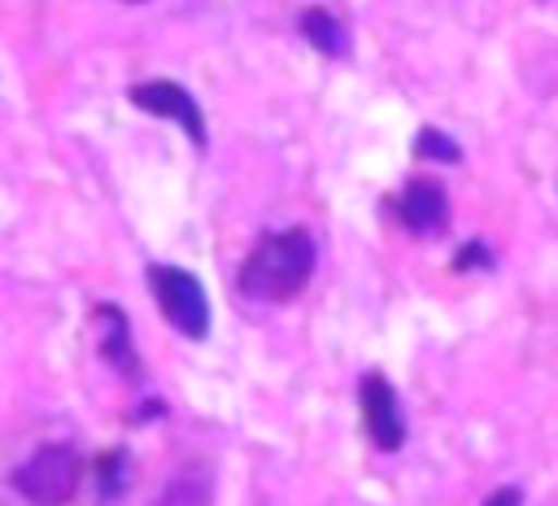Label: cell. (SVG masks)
I'll return each instance as SVG.
<instances>
[{"label": "cell", "instance_id": "6da1fadb", "mask_svg": "<svg viewBox=\"0 0 558 506\" xmlns=\"http://www.w3.org/2000/svg\"><path fill=\"white\" fill-rule=\"evenodd\" d=\"M314 257H318V249H314V236H310V231H301V227L266 231V236L253 244V253L244 257L235 284H240L244 297L279 305V301H292V297L310 284Z\"/></svg>", "mask_w": 558, "mask_h": 506}, {"label": "cell", "instance_id": "7a4b0ae2", "mask_svg": "<svg viewBox=\"0 0 558 506\" xmlns=\"http://www.w3.org/2000/svg\"><path fill=\"white\" fill-rule=\"evenodd\" d=\"M83 480V458L74 445H61V441H48L39 445L26 462L13 467L9 484L31 502V506H65L74 497Z\"/></svg>", "mask_w": 558, "mask_h": 506}, {"label": "cell", "instance_id": "3957f363", "mask_svg": "<svg viewBox=\"0 0 558 506\" xmlns=\"http://www.w3.org/2000/svg\"><path fill=\"white\" fill-rule=\"evenodd\" d=\"M148 288H153V297H157V305L174 332H183L187 340L209 336V297L192 270L157 262V266H148Z\"/></svg>", "mask_w": 558, "mask_h": 506}, {"label": "cell", "instance_id": "277c9868", "mask_svg": "<svg viewBox=\"0 0 558 506\" xmlns=\"http://www.w3.org/2000/svg\"><path fill=\"white\" fill-rule=\"evenodd\" d=\"M357 393H362V423H366V436L375 441V449H384V454L401 449L405 445V419H401L392 384L379 371H366Z\"/></svg>", "mask_w": 558, "mask_h": 506}, {"label": "cell", "instance_id": "5b68a950", "mask_svg": "<svg viewBox=\"0 0 558 506\" xmlns=\"http://www.w3.org/2000/svg\"><path fill=\"white\" fill-rule=\"evenodd\" d=\"M131 105H140L144 113H157V118H170L179 122L192 144H205V118H201V105L174 83V79H153V83H135L131 92Z\"/></svg>", "mask_w": 558, "mask_h": 506}, {"label": "cell", "instance_id": "8992f818", "mask_svg": "<svg viewBox=\"0 0 558 506\" xmlns=\"http://www.w3.org/2000/svg\"><path fill=\"white\" fill-rule=\"evenodd\" d=\"M392 209H397L401 227L414 231V236H440V231H445V218H449L445 188H440L436 179H427V174L410 179V183L401 188V196H397Z\"/></svg>", "mask_w": 558, "mask_h": 506}, {"label": "cell", "instance_id": "52a82bcc", "mask_svg": "<svg viewBox=\"0 0 558 506\" xmlns=\"http://www.w3.org/2000/svg\"><path fill=\"white\" fill-rule=\"evenodd\" d=\"M209 502H214V471L201 458L183 462L161 489V506H209Z\"/></svg>", "mask_w": 558, "mask_h": 506}, {"label": "cell", "instance_id": "ba28073f", "mask_svg": "<svg viewBox=\"0 0 558 506\" xmlns=\"http://www.w3.org/2000/svg\"><path fill=\"white\" fill-rule=\"evenodd\" d=\"M301 35L318 48V52H327V57H344L349 52V39H344V26H340V17L331 13V9H305L301 13Z\"/></svg>", "mask_w": 558, "mask_h": 506}, {"label": "cell", "instance_id": "9c48e42d", "mask_svg": "<svg viewBox=\"0 0 558 506\" xmlns=\"http://www.w3.org/2000/svg\"><path fill=\"white\" fill-rule=\"evenodd\" d=\"M100 318H105V345H100V353L126 375V380H140V366H135V349H131V336H126V318L113 310V305H105L100 310Z\"/></svg>", "mask_w": 558, "mask_h": 506}, {"label": "cell", "instance_id": "30bf717a", "mask_svg": "<svg viewBox=\"0 0 558 506\" xmlns=\"http://www.w3.org/2000/svg\"><path fill=\"white\" fill-rule=\"evenodd\" d=\"M122 475H126V449H109V454L96 458L100 502H118V493H122Z\"/></svg>", "mask_w": 558, "mask_h": 506}, {"label": "cell", "instance_id": "8fae6325", "mask_svg": "<svg viewBox=\"0 0 558 506\" xmlns=\"http://www.w3.org/2000/svg\"><path fill=\"white\" fill-rule=\"evenodd\" d=\"M414 148H418L423 157H436V161H458V144H453L449 135H440V131H432V126H423V131H418V140H414Z\"/></svg>", "mask_w": 558, "mask_h": 506}, {"label": "cell", "instance_id": "7c38bea8", "mask_svg": "<svg viewBox=\"0 0 558 506\" xmlns=\"http://www.w3.org/2000/svg\"><path fill=\"white\" fill-rule=\"evenodd\" d=\"M488 262H493V257H488V249H484V244H466V249L453 257V266H458V270H466V266H488Z\"/></svg>", "mask_w": 558, "mask_h": 506}, {"label": "cell", "instance_id": "4fadbf2b", "mask_svg": "<svg viewBox=\"0 0 558 506\" xmlns=\"http://www.w3.org/2000/svg\"><path fill=\"white\" fill-rule=\"evenodd\" d=\"M484 506H523V493H519L514 484H506V489L488 493V497H484Z\"/></svg>", "mask_w": 558, "mask_h": 506}, {"label": "cell", "instance_id": "5bb4252c", "mask_svg": "<svg viewBox=\"0 0 558 506\" xmlns=\"http://www.w3.org/2000/svg\"><path fill=\"white\" fill-rule=\"evenodd\" d=\"M126 4H144V0H126Z\"/></svg>", "mask_w": 558, "mask_h": 506}]
</instances>
